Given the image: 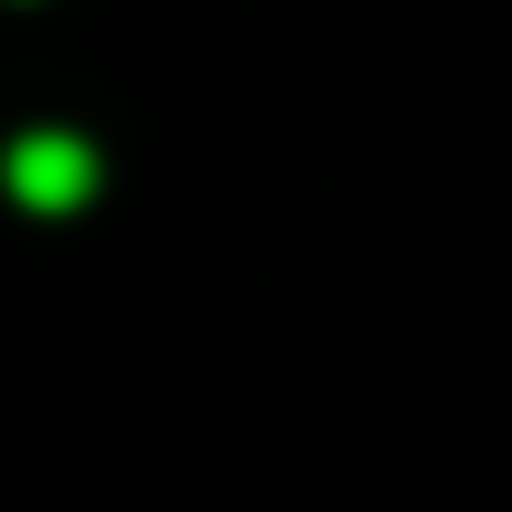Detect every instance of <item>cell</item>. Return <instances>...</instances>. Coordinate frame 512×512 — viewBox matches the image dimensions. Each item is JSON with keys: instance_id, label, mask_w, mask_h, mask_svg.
Wrapping results in <instances>:
<instances>
[{"instance_id": "1", "label": "cell", "mask_w": 512, "mask_h": 512, "mask_svg": "<svg viewBox=\"0 0 512 512\" xmlns=\"http://www.w3.org/2000/svg\"><path fill=\"white\" fill-rule=\"evenodd\" d=\"M10 200H29V209L95 200V152L76 143V133H19L10 143Z\"/></svg>"}]
</instances>
